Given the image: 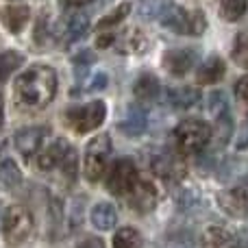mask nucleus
Masks as SVG:
<instances>
[{"instance_id": "0eeeda50", "label": "nucleus", "mask_w": 248, "mask_h": 248, "mask_svg": "<svg viewBox=\"0 0 248 248\" xmlns=\"http://www.w3.org/2000/svg\"><path fill=\"white\" fill-rule=\"evenodd\" d=\"M105 116H107L105 103L103 100H94V103H87L83 107L68 109L65 111V124L77 133H87L98 128L105 122Z\"/></svg>"}, {"instance_id": "dca6fc26", "label": "nucleus", "mask_w": 248, "mask_h": 248, "mask_svg": "<svg viewBox=\"0 0 248 248\" xmlns=\"http://www.w3.org/2000/svg\"><path fill=\"white\" fill-rule=\"evenodd\" d=\"M224 72H227V65H224V61L220 59V57H209L207 61H202V65L198 68L196 72V78L201 85H214V83H218L220 78L224 77Z\"/></svg>"}, {"instance_id": "4be33fe9", "label": "nucleus", "mask_w": 248, "mask_h": 248, "mask_svg": "<svg viewBox=\"0 0 248 248\" xmlns=\"http://www.w3.org/2000/svg\"><path fill=\"white\" fill-rule=\"evenodd\" d=\"M22 183V172L11 159L0 161V187L4 189H13Z\"/></svg>"}, {"instance_id": "c85d7f7f", "label": "nucleus", "mask_w": 248, "mask_h": 248, "mask_svg": "<svg viewBox=\"0 0 248 248\" xmlns=\"http://www.w3.org/2000/svg\"><path fill=\"white\" fill-rule=\"evenodd\" d=\"M229 105H227V98H224L222 92H214V94H209V113L214 118L222 116V113H227Z\"/></svg>"}, {"instance_id": "b1692460", "label": "nucleus", "mask_w": 248, "mask_h": 248, "mask_svg": "<svg viewBox=\"0 0 248 248\" xmlns=\"http://www.w3.org/2000/svg\"><path fill=\"white\" fill-rule=\"evenodd\" d=\"M22 61H24V55H20V52H16V50L0 52V81L11 77V74L22 65Z\"/></svg>"}, {"instance_id": "ddd939ff", "label": "nucleus", "mask_w": 248, "mask_h": 248, "mask_svg": "<svg viewBox=\"0 0 248 248\" xmlns=\"http://www.w3.org/2000/svg\"><path fill=\"white\" fill-rule=\"evenodd\" d=\"M113 46L122 55H140L148 48V39L140 31H126L122 35H113Z\"/></svg>"}, {"instance_id": "6ab92c4d", "label": "nucleus", "mask_w": 248, "mask_h": 248, "mask_svg": "<svg viewBox=\"0 0 248 248\" xmlns=\"http://www.w3.org/2000/svg\"><path fill=\"white\" fill-rule=\"evenodd\" d=\"M133 92H135V96L140 100H144V103L155 100L159 96V81H157V77H153V74H141V77L137 78Z\"/></svg>"}, {"instance_id": "39448f33", "label": "nucleus", "mask_w": 248, "mask_h": 248, "mask_svg": "<svg viewBox=\"0 0 248 248\" xmlns=\"http://www.w3.org/2000/svg\"><path fill=\"white\" fill-rule=\"evenodd\" d=\"M211 140V128L202 120H185L176 126L174 131V141L176 148L183 155H192L202 150Z\"/></svg>"}, {"instance_id": "bb28decb", "label": "nucleus", "mask_w": 248, "mask_h": 248, "mask_svg": "<svg viewBox=\"0 0 248 248\" xmlns=\"http://www.w3.org/2000/svg\"><path fill=\"white\" fill-rule=\"evenodd\" d=\"M231 57L240 68H248V31H242L233 42Z\"/></svg>"}, {"instance_id": "7ed1b4c3", "label": "nucleus", "mask_w": 248, "mask_h": 248, "mask_svg": "<svg viewBox=\"0 0 248 248\" xmlns=\"http://www.w3.org/2000/svg\"><path fill=\"white\" fill-rule=\"evenodd\" d=\"M159 20L166 29L179 35H201L207 29V20L201 11L179 7V4H166L159 13Z\"/></svg>"}, {"instance_id": "2f4dec72", "label": "nucleus", "mask_w": 248, "mask_h": 248, "mask_svg": "<svg viewBox=\"0 0 248 248\" xmlns=\"http://www.w3.org/2000/svg\"><path fill=\"white\" fill-rule=\"evenodd\" d=\"M246 146H248V118L240 126V131H237V148H246Z\"/></svg>"}, {"instance_id": "473e14b6", "label": "nucleus", "mask_w": 248, "mask_h": 248, "mask_svg": "<svg viewBox=\"0 0 248 248\" xmlns=\"http://www.w3.org/2000/svg\"><path fill=\"white\" fill-rule=\"evenodd\" d=\"M78 248H105V246H103V240H98V237H90V240H85Z\"/></svg>"}, {"instance_id": "a211bd4d", "label": "nucleus", "mask_w": 248, "mask_h": 248, "mask_svg": "<svg viewBox=\"0 0 248 248\" xmlns=\"http://www.w3.org/2000/svg\"><path fill=\"white\" fill-rule=\"evenodd\" d=\"M153 170H155V174H157L159 179H163V181H181L183 179V174H185L183 166H181L176 159H172V157L157 159L155 166H153Z\"/></svg>"}, {"instance_id": "9d476101", "label": "nucleus", "mask_w": 248, "mask_h": 248, "mask_svg": "<svg viewBox=\"0 0 248 248\" xmlns=\"http://www.w3.org/2000/svg\"><path fill=\"white\" fill-rule=\"evenodd\" d=\"M48 137V128L46 126H31V128H22L16 133V148L24 155L26 159L33 157L39 153V148L44 146V140Z\"/></svg>"}, {"instance_id": "1a4fd4ad", "label": "nucleus", "mask_w": 248, "mask_h": 248, "mask_svg": "<svg viewBox=\"0 0 248 248\" xmlns=\"http://www.w3.org/2000/svg\"><path fill=\"white\" fill-rule=\"evenodd\" d=\"M157 201H159V192H157V187H155V183L140 176L135 187H133L131 194H128V205H131L133 209L146 214V211H150L155 205H157Z\"/></svg>"}, {"instance_id": "f03ea898", "label": "nucleus", "mask_w": 248, "mask_h": 248, "mask_svg": "<svg viewBox=\"0 0 248 248\" xmlns=\"http://www.w3.org/2000/svg\"><path fill=\"white\" fill-rule=\"evenodd\" d=\"M35 166L42 172H50L55 168H59L72 181L77 176V153H74V148L65 140H55L46 148H39Z\"/></svg>"}, {"instance_id": "20e7f679", "label": "nucleus", "mask_w": 248, "mask_h": 248, "mask_svg": "<svg viewBox=\"0 0 248 248\" xmlns=\"http://www.w3.org/2000/svg\"><path fill=\"white\" fill-rule=\"evenodd\" d=\"M111 137L107 133H100L98 137L87 144L85 148V157H83V172H85V179L90 183H96L105 176L111 161Z\"/></svg>"}, {"instance_id": "c756f323", "label": "nucleus", "mask_w": 248, "mask_h": 248, "mask_svg": "<svg viewBox=\"0 0 248 248\" xmlns=\"http://www.w3.org/2000/svg\"><path fill=\"white\" fill-rule=\"evenodd\" d=\"M235 94L240 100H244V103H248V74L246 77H242L240 81L235 83Z\"/></svg>"}, {"instance_id": "2eb2a0df", "label": "nucleus", "mask_w": 248, "mask_h": 248, "mask_svg": "<svg viewBox=\"0 0 248 248\" xmlns=\"http://www.w3.org/2000/svg\"><path fill=\"white\" fill-rule=\"evenodd\" d=\"M90 220H92V227L94 229H98V231H109V229H113L118 222V211H116V207L109 205V202H98V205L92 207Z\"/></svg>"}, {"instance_id": "f3484780", "label": "nucleus", "mask_w": 248, "mask_h": 248, "mask_svg": "<svg viewBox=\"0 0 248 248\" xmlns=\"http://www.w3.org/2000/svg\"><path fill=\"white\" fill-rule=\"evenodd\" d=\"M198 92L194 90V87H176V90H168L166 92V103L170 105V107L179 109V111H185V109H189L192 105L198 103Z\"/></svg>"}, {"instance_id": "c9c22d12", "label": "nucleus", "mask_w": 248, "mask_h": 248, "mask_svg": "<svg viewBox=\"0 0 248 248\" xmlns=\"http://www.w3.org/2000/svg\"><path fill=\"white\" fill-rule=\"evenodd\" d=\"M235 248H246V246H235Z\"/></svg>"}, {"instance_id": "9b49d317", "label": "nucleus", "mask_w": 248, "mask_h": 248, "mask_svg": "<svg viewBox=\"0 0 248 248\" xmlns=\"http://www.w3.org/2000/svg\"><path fill=\"white\" fill-rule=\"evenodd\" d=\"M220 207L231 216H248V183L220 194Z\"/></svg>"}, {"instance_id": "f704fd0d", "label": "nucleus", "mask_w": 248, "mask_h": 248, "mask_svg": "<svg viewBox=\"0 0 248 248\" xmlns=\"http://www.w3.org/2000/svg\"><path fill=\"white\" fill-rule=\"evenodd\" d=\"M2 122H4V100L0 96V126H2Z\"/></svg>"}, {"instance_id": "412c9836", "label": "nucleus", "mask_w": 248, "mask_h": 248, "mask_svg": "<svg viewBox=\"0 0 248 248\" xmlns=\"http://www.w3.org/2000/svg\"><path fill=\"white\" fill-rule=\"evenodd\" d=\"M29 7H9L7 11H4L2 20H4V26H7L11 33H20L22 29L26 26V22H29Z\"/></svg>"}, {"instance_id": "cd10ccee", "label": "nucleus", "mask_w": 248, "mask_h": 248, "mask_svg": "<svg viewBox=\"0 0 248 248\" xmlns=\"http://www.w3.org/2000/svg\"><path fill=\"white\" fill-rule=\"evenodd\" d=\"M128 13H131V2H122L120 7H116L111 13H109V16H105L103 20L98 22V29L100 31H109L111 26H118L124 17L128 16Z\"/></svg>"}, {"instance_id": "4468645a", "label": "nucleus", "mask_w": 248, "mask_h": 248, "mask_svg": "<svg viewBox=\"0 0 248 248\" xmlns=\"http://www.w3.org/2000/svg\"><path fill=\"white\" fill-rule=\"evenodd\" d=\"M194 61H196V55L192 50H170L163 57V68L174 77H183L192 70Z\"/></svg>"}, {"instance_id": "f257e3e1", "label": "nucleus", "mask_w": 248, "mask_h": 248, "mask_svg": "<svg viewBox=\"0 0 248 248\" xmlns=\"http://www.w3.org/2000/svg\"><path fill=\"white\" fill-rule=\"evenodd\" d=\"M57 92V72L48 65H33L24 70L13 83V94L16 103L22 109L37 111L50 105Z\"/></svg>"}, {"instance_id": "aec40b11", "label": "nucleus", "mask_w": 248, "mask_h": 248, "mask_svg": "<svg viewBox=\"0 0 248 248\" xmlns=\"http://www.w3.org/2000/svg\"><path fill=\"white\" fill-rule=\"evenodd\" d=\"M231 242V233L224 227H207L201 235V248H222Z\"/></svg>"}, {"instance_id": "423d86ee", "label": "nucleus", "mask_w": 248, "mask_h": 248, "mask_svg": "<svg viewBox=\"0 0 248 248\" xmlns=\"http://www.w3.org/2000/svg\"><path fill=\"white\" fill-rule=\"evenodd\" d=\"M2 233H4L7 244H11V246L26 242L29 235L33 233V216H31V211L20 205L9 207L2 218Z\"/></svg>"}, {"instance_id": "393cba45", "label": "nucleus", "mask_w": 248, "mask_h": 248, "mask_svg": "<svg viewBox=\"0 0 248 248\" xmlns=\"http://www.w3.org/2000/svg\"><path fill=\"white\" fill-rule=\"evenodd\" d=\"M144 126H146V116H144V111L137 109V107H133L120 124V128L124 133H128V135H137V133H141Z\"/></svg>"}, {"instance_id": "7c9ffc66", "label": "nucleus", "mask_w": 248, "mask_h": 248, "mask_svg": "<svg viewBox=\"0 0 248 248\" xmlns=\"http://www.w3.org/2000/svg\"><path fill=\"white\" fill-rule=\"evenodd\" d=\"M105 85H107V74H105V72H98V74H94V77H92V83L87 85V90L96 92V90H103Z\"/></svg>"}, {"instance_id": "f8f14e48", "label": "nucleus", "mask_w": 248, "mask_h": 248, "mask_svg": "<svg viewBox=\"0 0 248 248\" xmlns=\"http://www.w3.org/2000/svg\"><path fill=\"white\" fill-rule=\"evenodd\" d=\"M87 29H90V20H87L85 13H81V11L70 13V16L63 20V24H61L59 39L63 44L78 42V39H81L83 35L87 33Z\"/></svg>"}, {"instance_id": "e433bc0d", "label": "nucleus", "mask_w": 248, "mask_h": 248, "mask_svg": "<svg viewBox=\"0 0 248 248\" xmlns=\"http://www.w3.org/2000/svg\"><path fill=\"white\" fill-rule=\"evenodd\" d=\"M202 2H207V0H202Z\"/></svg>"}, {"instance_id": "6e6552de", "label": "nucleus", "mask_w": 248, "mask_h": 248, "mask_svg": "<svg viewBox=\"0 0 248 248\" xmlns=\"http://www.w3.org/2000/svg\"><path fill=\"white\" fill-rule=\"evenodd\" d=\"M137 179H140V172H137L135 163L131 159H120L113 163L107 174V189L113 196H128L131 189L135 187Z\"/></svg>"}, {"instance_id": "a878e982", "label": "nucleus", "mask_w": 248, "mask_h": 248, "mask_svg": "<svg viewBox=\"0 0 248 248\" xmlns=\"http://www.w3.org/2000/svg\"><path fill=\"white\" fill-rule=\"evenodd\" d=\"M248 0H220V13L224 20L235 22L246 13Z\"/></svg>"}, {"instance_id": "72a5a7b5", "label": "nucleus", "mask_w": 248, "mask_h": 248, "mask_svg": "<svg viewBox=\"0 0 248 248\" xmlns=\"http://www.w3.org/2000/svg\"><path fill=\"white\" fill-rule=\"evenodd\" d=\"M61 2H63L65 7H83V4L92 2V0H61Z\"/></svg>"}, {"instance_id": "5701e85b", "label": "nucleus", "mask_w": 248, "mask_h": 248, "mask_svg": "<svg viewBox=\"0 0 248 248\" xmlns=\"http://www.w3.org/2000/svg\"><path fill=\"white\" fill-rule=\"evenodd\" d=\"M113 248H141V235L137 229L124 227L113 235Z\"/></svg>"}]
</instances>
